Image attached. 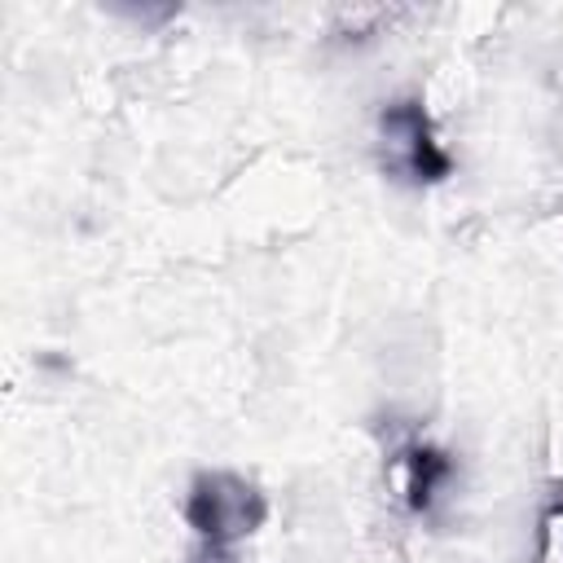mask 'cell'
Masks as SVG:
<instances>
[{"mask_svg": "<svg viewBox=\"0 0 563 563\" xmlns=\"http://www.w3.org/2000/svg\"><path fill=\"white\" fill-rule=\"evenodd\" d=\"M268 519V497L238 471H198L185 493V523L202 545H238Z\"/></svg>", "mask_w": 563, "mask_h": 563, "instance_id": "1", "label": "cell"}, {"mask_svg": "<svg viewBox=\"0 0 563 563\" xmlns=\"http://www.w3.org/2000/svg\"><path fill=\"white\" fill-rule=\"evenodd\" d=\"M378 128H383V141L391 150V163H396V172L405 180L435 185V180L453 176V158L435 141V128H431V114L422 110V101H413V97L391 101L378 114Z\"/></svg>", "mask_w": 563, "mask_h": 563, "instance_id": "2", "label": "cell"}, {"mask_svg": "<svg viewBox=\"0 0 563 563\" xmlns=\"http://www.w3.org/2000/svg\"><path fill=\"white\" fill-rule=\"evenodd\" d=\"M444 475H449L444 453H435V449H413L409 453V501H413V510L431 506V493Z\"/></svg>", "mask_w": 563, "mask_h": 563, "instance_id": "3", "label": "cell"}, {"mask_svg": "<svg viewBox=\"0 0 563 563\" xmlns=\"http://www.w3.org/2000/svg\"><path fill=\"white\" fill-rule=\"evenodd\" d=\"M189 563H238V554H233L229 545H202V541H198V550H194Z\"/></svg>", "mask_w": 563, "mask_h": 563, "instance_id": "4", "label": "cell"}]
</instances>
